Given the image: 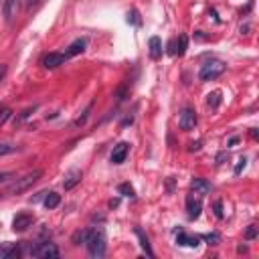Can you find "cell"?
Returning a JSON list of instances; mask_svg holds the SVG:
<instances>
[{"mask_svg":"<svg viewBox=\"0 0 259 259\" xmlns=\"http://www.w3.org/2000/svg\"><path fill=\"white\" fill-rule=\"evenodd\" d=\"M18 148L15 144H8V142H2L0 144V156H6V154H13V152H16Z\"/></svg>","mask_w":259,"mask_h":259,"instance_id":"20","label":"cell"},{"mask_svg":"<svg viewBox=\"0 0 259 259\" xmlns=\"http://www.w3.org/2000/svg\"><path fill=\"white\" fill-rule=\"evenodd\" d=\"M81 170H71L69 174L65 176V183H63V186H65V190H71L77 183H81Z\"/></svg>","mask_w":259,"mask_h":259,"instance_id":"14","label":"cell"},{"mask_svg":"<svg viewBox=\"0 0 259 259\" xmlns=\"http://www.w3.org/2000/svg\"><path fill=\"white\" fill-rule=\"evenodd\" d=\"M213 209H215V217H217V219H223V202H221V200H217V202H215V207H213Z\"/></svg>","mask_w":259,"mask_h":259,"instance_id":"31","label":"cell"},{"mask_svg":"<svg viewBox=\"0 0 259 259\" xmlns=\"http://www.w3.org/2000/svg\"><path fill=\"white\" fill-rule=\"evenodd\" d=\"M32 223H35V217L29 215V213H20V215H16L13 221V231L22 233V231H27Z\"/></svg>","mask_w":259,"mask_h":259,"instance_id":"6","label":"cell"},{"mask_svg":"<svg viewBox=\"0 0 259 259\" xmlns=\"http://www.w3.org/2000/svg\"><path fill=\"white\" fill-rule=\"evenodd\" d=\"M35 2H39V0H30V6H32V4H35Z\"/></svg>","mask_w":259,"mask_h":259,"instance_id":"37","label":"cell"},{"mask_svg":"<svg viewBox=\"0 0 259 259\" xmlns=\"http://www.w3.org/2000/svg\"><path fill=\"white\" fill-rule=\"evenodd\" d=\"M193 188H195V193H198V195H207L211 190V184L207 183V180H202V178H195L193 180Z\"/></svg>","mask_w":259,"mask_h":259,"instance_id":"15","label":"cell"},{"mask_svg":"<svg viewBox=\"0 0 259 259\" xmlns=\"http://www.w3.org/2000/svg\"><path fill=\"white\" fill-rule=\"evenodd\" d=\"M237 142H239V138L235 136V138H231V140H229V146H235V144H237Z\"/></svg>","mask_w":259,"mask_h":259,"instance_id":"36","label":"cell"},{"mask_svg":"<svg viewBox=\"0 0 259 259\" xmlns=\"http://www.w3.org/2000/svg\"><path fill=\"white\" fill-rule=\"evenodd\" d=\"M136 235H138V239H140V245H142V249L148 253L150 257H154V251H152V247H150V243H148V237L144 235V231L142 229H136Z\"/></svg>","mask_w":259,"mask_h":259,"instance_id":"17","label":"cell"},{"mask_svg":"<svg viewBox=\"0 0 259 259\" xmlns=\"http://www.w3.org/2000/svg\"><path fill=\"white\" fill-rule=\"evenodd\" d=\"M47 193H49V190H43V193H39L35 198H32V202H37V200H41V198H45V197H47Z\"/></svg>","mask_w":259,"mask_h":259,"instance_id":"34","label":"cell"},{"mask_svg":"<svg viewBox=\"0 0 259 259\" xmlns=\"http://www.w3.org/2000/svg\"><path fill=\"white\" fill-rule=\"evenodd\" d=\"M225 63L221 61H209L200 67V71H198V79L200 81H213V79H217V77H221L225 73Z\"/></svg>","mask_w":259,"mask_h":259,"instance_id":"3","label":"cell"},{"mask_svg":"<svg viewBox=\"0 0 259 259\" xmlns=\"http://www.w3.org/2000/svg\"><path fill=\"white\" fill-rule=\"evenodd\" d=\"M85 245H87L89 255L95 257V259H101L106 255V235H104V231H91L87 241H85Z\"/></svg>","mask_w":259,"mask_h":259,"instance_id":"1","label":"cell"},{"mask_svg":"<svg viewBox=\"0 0 259 259\" xmlns=\"http://www.w3.org/2000/svg\"><path fill=\"white\" fill-rule=\"evenodd\" d=\"M255 237H257V227H255V225H249V229L245 231V239L251 241V239H255Z\"/></svg>","mask_w":259,"mask_h":259,"instance_id":"26","label":"cell"},{"mask_svg":"<svg viewBox=\"0 0 259 259\" xmlns=\"http://www.w3.org/2000/svg\"><path fill=\"white\" fill-rule=\"evenodd\" d=\"M211 245H217L219 241H221V237H219V233H211V235H207V237H205Z\"/></svg>","mask_w":259,"mask_h":259,"instance_id":"32","label":"cell"},{"mask_svg":"<svg viewBox=\"0 0 259 259\" xmlns=\"http://www.w3.org/2000/svg\"><path fill=\"white\" fill-rule=\"evenodd\" d=\"M128 152H130V144L128 142H120L118 146H114V150H111V162L122 164L123 160H126Z\"/></svg>","mask_w":259,"mask_h":259,"instance_id":"8","label":"cell"},{"mask_svg":"<svg viewBox=\"0 0 259 259\" xmlns=\"http://www.w3.org/2000/svg\"><path fill=\"white\" fill-rule=\"evenodd\" d=\"M168 55H178V39H172L168 43Z\"/></svg>","mask_w":259,"mask_h":259,"instance_id":"27","label":"cell"},{"mask_svg":"<svg viewBox=\"0 0 259 259\" xmlns=\"http://www.w3.org/2000/svg\"><path fill=\"white\" fill-rule=\"evenodd\" d=\"M59 202H61V197L57 193H47V197H45V207H47L49 211L51 209H57Z\"/></svg>","mask_w":259,"mask_h":259,"instance_id":"16","label":"cell"},{"mask_svg":"<svg viewBox=\"0 0 259 259\" xmlns=\"http://www.w3.org/2000/svg\"><path fill=\"white\" fill-rule=\"evenodd\" d=\"M148 47H150V59L158 61L162 57V41L158 37H152L150 43H148Z\"/></svg>","mask_w":259,"mask_h":259,"instance_id":"13","label":"cell"},{"mask_svg":"<svg viewBox=\"0 0 259 259\" xmlns=\"http://www.w3.org/2000/svg\"><path fill=\"white\" fill-rule=\"evenodd\" d=\"M118 193L122 195V197H134V188H132V184H128V183H123V184H120L118 186Z\"/></svg>","mask_w":259,"mask_h":259,"instance_id":"21","label":"cell"},{"mask_svg":"<svg viewBox=\"0 0 259 259\" xmlns=\"http://www.w3.org/2000/svg\"><path fill=\"white\" fill-rule=\"evenodd\" d=\"M186 211H188V219H198L200 211H202L200 198H195V195H188V198H186Z\"/></svg>","mask_w":259,"mask_h":259,"instance_id":"10","label":"cell"},{"mask_svg":"<svg viewBox=\"0 0 259 259\" xmlns=\"http://www.w3.org/2000/svg\"><path fill=\"white\" fill-rule=\"evenodd\" d=\"M41 176H43V170H32L29 174H25L22 178H16L8 188V195H22L25 190H29L32 184H35Z\"/></svg>","mask_w":259,"mask_h":259,"instance_id":"2","label":"cell"},{"mask_svg":"<svg viewBox=\"0 0 259 259\" xmlns=\"http://www.w3.org/2000/svg\"><path fill=\"white\" fill-rule=\"evenodd\" d=\"M22 253V245L20 243H2L0 245V259H8V257H18Z\"/></svg>","mask_w":259,"mask_h":259,"instance_id":"7","label":"cell"},{"mask_svg":"<svg viewBox=\"0 0 259 259\" xmlns=\"http://www.w3.org/2000/svg\"><path fill=\"white\" fill-rule=\"evenodd\" d=\"M85 47H87V41L85 39H77V41H73L69 45V47H67L65 57H75V55H81L85 51Z\"/></svg>","mask_w":259,"mask_h":259,"instance_id":"11","label":"cell"},{"mask_svg":"<svg viewBox=\"0 0 259 259\" xmlns=\"http://www.w3.org/2000/svg\"><path fill=\"white\" fill-rule=\"evenodd\" d=\"M89 229H85V231H79V233H75V237H73V243L75 245H81V243H85L87 241V237H89Z\"/></svg>","mask_w":259,"mask_h":259,"instance_id":"22","label":"cell"},{"mask_svg":"<svg viewBox=\"0 0 259 259\" xmlns=\"http://www.w3.org/2000/svg\"><path fill=\"white\" fill-rule=\"evenodd\" d=\"M13 178H16L15 172H0V184H6L8 180H13Z\"/></svg>","mask_w":259,"mask_h":259,"instance_id":"28","label":"cell"},{"mask_svg":"<svg viewBox=\"0 0 259 259\" xmlns=\"http://www.w3.org/2000/svg\"><path fill=\"white\" fill-rule=\"evenodd\" d=\"M197 114H195V109L193 107H184L183 111H180V118H178V126L180 130H184V132H190V130H195L197 126Z\"/></svg>","mask_w":259,"mask_h":259,"instance_id":"5","label":"cell"},{"mask_svg":"<svg viewBox=\"0 0 259 259\" xmlns=\"http://www.w3.org/2000/svg\"><path fill=\"white\" fill-rule=\"evenodd\" d=\"M6 71H8V67L6 65H0V81L4 79V75H6Z\"/></svg>","mask_w":259,"mask_h":259,"instance_id":"33","label":"cell"},{"mask_svg":"<svg viewBox=\"0 0 259 259\" xmlns=\"http://www.w3.org/2000/svg\"><path fill=\"white\" fill-rule=\"evenodd\" d=\"M89 111H91V106H87V109L83 111V116L75 122V126H83V123H85V120H87V116H89Z\"/></svg>","mask_w":259,"mask_h":259,"instance_id":"30","label":"cell"},{"mask_svg":"<svg viewBox=\"0 0 259 259\" xmlns=\"http://www.w3.org/2000/svg\"><path fill=\"white\" fill-rule=\"evenodd\" d=\"M186 47H188V39H186V35H180V37H178V57H180V55H184Z\"/></svg>","mask_w":259,"mask_h":259,"instance_id":"23","label":"cell"},{"mask_svg":"<svg viewBox=\"0 0 259 259\" xmlns=\"http://www.w3.org/2000/svg\"><path fill=\"white\" fill-rule=\"evenodd\" d=\"M200 148V142H197V144H190V152H193V150H198Z\"/></svg>","mask_w":259,"mask_h":259,"instance_id":"35","label":"cell"},{"mask_svg":"<svg viewBox=\"0 0 259 259\" xmlns=\"http://www.w3.org/2000/svg\"><path fill=\"white\" fill-rule=\"evenodd\" d=\"M176 243L183 245V247H197L200 243V237H197V235H188V233H178Z\"/></svg>","mask_w":259,"mask_h":259,"instance_id":"12","label":"cell"},{"mask_svg":"<svg viewBox=\"0 0 259 259\" xmlns=\"http://www.w3.org/2000/svg\"><path fill=\"white\" fill-rule=\"evenodd\" d=\"M10 114H13V111H10L6 106H0V126H2V123H6V120L10 118Z\"/></svg>","mask_w":259,"mask_h":259,"instance_id":"24","label":"cell"},{"mask_svg":"<svg viewBox=\"0 0 259 259\" xmlns=\"http://www.w3.org/2000/svg\"><path fill=\"white\" fill-rule=\"evenodd\" d=\"M4 13H6V18H8V20H13L15 13H16V0H6V8H4Z\"/></svg>","mask_w":259,"mask_h":259,"instance_id":"18","label":"cell"},{"mask_svg":"<svg viewBox=\"0 0 259 259\" xmlns=\"http://www.w3.org/2000/svg\"><path fill=\"white\" fill-rule=\"evenodd\" d=\"M128 22H134L136 27L142 25V20H140V15H138V10H132V13L128 15Z\"/></svg>","mask_w":259,"mask_h":259,"instance_id":"25","label":"cell"},{"mask_svg":"<svg viewBox=\"0 0 259 259\" xmlns=\"http://www.w3.org/2000/svg\"><path fill=\"white\" fill-rule=\"evenodd\" d=\"M207 101H209V106H211V107H219V104H221V91H213V93H209V95H207Z\"/></svg>","mask_w":259,"mask_h":259,"instance_id":"19","label":"cell"},{"mask_svg":"<svg viewBox=\"0 0 259 259\" xmlns=\"http://www.w3.org/2000/svg\"><path fill=\"white\" fill-rule=\"evenodd\" d=\"M245 166H247V158H245V156H241V158L237 160V166H235V174H241V170Z\"/></svg>","mask_w":259,"mask_h":259,"instance_id":"29","label":"cell"},{"mask_svg":"<svg viewBox=\"0 0 259 259\" xmlns=\"http://www.w3.org/2000/svg\"><path fill=\"white\" fill-rule=\"evenodd\" d=\"M65 55L63 53H49L43 57V67H47V69H57L59 65L65 63Z\"/></svg>","mask_w":259,"mask_h":259,"instance_id":"9","label":"cell"},{"mask_svg":"<svg viewBox=\"0 0 259 259\" xmlns=\"http://www.w3.org/2000/svg\"><path fill=\"white\" fill-rule=\"evenodd\" d=\"M30 255L41 257V259H55V257H59V249L55 243H39L37 247L30 249Z\"/></svg>","mask_w":259,"mask_h":259,"instance_id":"4","label":"cell"}]
</instances>
